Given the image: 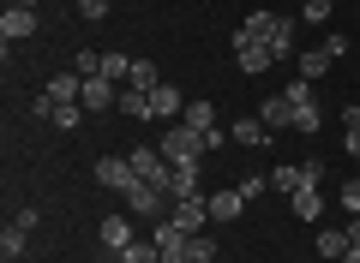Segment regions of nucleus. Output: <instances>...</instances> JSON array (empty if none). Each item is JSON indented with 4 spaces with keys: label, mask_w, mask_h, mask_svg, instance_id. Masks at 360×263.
I'll list each match as a JSON object with an SVG mask.
<instances>
[{
    "label": "nucleus",
    "mask_w": 360,
    "mask_h": 263,
    "mask_svg": "<svg viewBox=\"0 0 360 263\" xmlns=\"http://www.w3.org/2000/svg\"><path fill=\"white\" fill-rule=\"evenodd\" d=\"M186 239H193V234H186L174 215H162V222H156V251H162V263H180V257H186Z\"/></svg>",
    "instance_id": "6"
},
{
    "label": "nucleus",
    "mask_w": 360,
    "mask_h": 263,
    "mask_svg": "<svg viewBox=\"0 0 360 263\" xmlns=\"http://www.w3.org/2000/svg\"><path fill=\"white\" fill-rule=\"evenodd\" d=\"M103 78H115V84H120V78H132V54H115V48H108V54H103Z\"/></svg>",
    "instance_id": "28"
},
{
    "label": "nucleus",
    "mask_w": 360,
    "mask_h": 263,
    "mask_svg": "<svg viewBox=\"0 0 360 263\" xmlns=\"http://www.w3.org/2000/svg\"><path fill=\"white\" fill-rule=\"evenodd\" d=\"M342 215H360V180H342Z\"/></svg>",
    "instance_id": "33"
},
{
    "label": "nucleus",
    "mask_w": 360,
    "mask_h": 263,
    "mask_svg": "<svg viewBox=\"0 0 360 263\" xmlns=\"http://www.w3.org/2000/svg\"><path fill=\"white\" fill-rule=\"evenodd\" d=\"M54 126H60V132H78V126H84V108H78V102H60V108H54Z\"/></svg>",
    "instance_id": "30"
},
{
    "label": "nucleus",
    "mask_w": 360,
    "mask_h": 263,
    "mask_svg": "<svg viewBox=\"0 0 360 263\" xmlns=\"http://www.w3.org/2000/svg\"><path fill=\"white\" fill-rule=\"evenodd\" d=\"M127 84H132V90H144V96H150V90L162 84V78H156V66H150V60H132V78H127Z\"/></svg>",
    "instance_id": "25"
},
{
    "label": "nucleus",
    "mask_w": 360,
    "mask_h": 263,
    "mask_svg": "<svg viewBox=\"0 0 360 263\" xmlns=\"http://www.w3.org/2000/svg\"><path fill=\"white\" fill-rule=\"evenodd\" d=\"M162 198H168L162 186H150V180H139V186L127 191V215H156V210H162Z\"/></svg>",
    "instance_id": "11"
},
{
    "label": "nucleus",
    "mask_w": 360,
    "mask_h": 263,
    "mask_svg": "<svg viewBox=\"0 0 360 263\" xmlns=\"http://www.w3.org/2000/svg\"><path fill=\"white\" fill-rule=\"evenodd\" d=\"M300 180H307V186H319V180H324V162H319V156H307V162H300Z\"/></svg>",
    "instance_id": "35"
},
{
    "label": "nucleus",
    "mask_w": 360,
    "mask_h": 263,
    "mask_svg": "<svg viewBox=\"0 0 360 263\" xmlns=\"http://www.w3.org/2000/svg\"><path fill=\"white\" fill-rule=\"evenodd\" d=\"M168 215H174L186 234H205V222H210V198H205V191H198V198H174V210H168Z\"/></svg>",
    "instance_id": "8"
},
{
    "label": "nucleus",
    "mask_w": 360,
    "mask_h": 263,
    "mask_svg": "<svg viewBox=\"0 0 360 263\" xmlns=\"http://www.w3.org/2000/svg\"><path fill=\"white\" fill-rule=\"evenodd\" d=\"M198 191H205V156L174 162V174H168V198H198Z\"/></svg>",
    "instance_id": "3"
},
{
    "label": "nucleus",
    "mask_w": 360,
    "mask_h": 263,
    "mask_svg": "<svg viewBox=\"0 0 360 263\" xmlns=\"http://www.w3.org/2000/svg\"><path fill=\"white\" fill-rule=\"evenodd\" d=\"M270 25H276V13H264V6H258V13H246V25H240V30L264 42V36H270Z\"/></svg>",
    "instance_id": "29"
},
{
    "label": "nucleus",
    "mask_w": 360,
    "mask_h": 263,
    "mask_svg": "<svg viewBox=\"0 0 360 263\" xmlns=\"http://www.w3.org/2000/svg\"><path fill=\"white\" fill-rule=\"evenodd\" d=\"M258 120H264L270 132H295V102H288V96H270L264 108H258Z\"/></svg>",
    "instance_id": "13"
},
{
    "label": "nucleus",
    "mask_w": 360,
    "mask_h": 263,
    "mask_svg": "<svg viewBox=\"0 0 360 263\" xmlns=\"http://www.w3.org/2000/svg\"><path fill=\"white\" fill-rule=\"evenodd\" d=\"M103 245L115 251V257L132 245V215H108V222H103Z\"/></svg>",
    "instance_id": "17"
},
{
    "label": "nucleus",
    "mask_w": 360,
    "mask_h": 263,
    "mask_svg": "<svg viewBox=\"0 0 360 263\" xmlns=\"http://www.w3.org/2000/svg\"><path fill=\"white\" fill-rule=\"evenodd\" d=\"M180 263H217V239H210V234H193V239H186V257H180Z\"/></svg>",
    "instance_id": "23"
},
{
    "label": "nucleus",
    "mask_w": 360,
    "mask_h": 263,
    "mask_svg": "<svg viewBox=\"0 0 360 263\" xmlns=\"http://www.w3.org/2000/svg\"><path fill=\"white\" fill-rule=\"evenodd\" d=\"M229 138H234V144H246V150H264V144L276 138V132H270V126L258 120V114H246V120H234V126H229Z\"/></svg>",
    "instance_id": "10"
},
{
    "label": "nucleus",
    "mask_w": 360,
    "mask_h": 263,
    "mask_svg": "<svg viewBox=\"0 0 360 263\" xmlns=\"http://www.w3.org/2000/svg\"><path fill=\"white\" fill-rule=\"evenodd\" d=\"M120 263H162V251H156V239L144 245V239H132L127 251H120Z\"/></svg>",
    "instance_id": "27"
},
{
    "label": "nucleus",
    "mask_w": 360,
    "mask_h": 263,
    "mask_svg": "<svg viewBox=\"0 0 360 263\" xmlns=\"http://www.w3.org/2000/svg\"><path fill=\"white\" fill-rule=\"evenodd\" d=\"M156 150H162L168 162H186V156H205V138H198L186 120H174V126H162V132H156Z\"/></svg>",
    "instance_id": "1"
},
{
    "label": "nucleus",
    "mask_w": 360,
    "mask_h": 263,
    "mask_svg": "<svg viewBox=\"0 0 360 263\" xmlns=\"http://www.w3.org/2000/svg\"><path fill=\"white\" fill-rule=\"evenodd\" d=\"M78 18H90V25H96V18H108V0H78Z\"/></svg>",
    "instance_id": "34"
},
{
    "label": "nucleus",
    "mask_w": 360,
    "mask_h": 263,
    "mask_svg": "<svg viewBox=\"0 0 360 263\" xmlns=\"http://www.w3.org/2000/svg\"><path fill=\"white\" fill-rule=\"evenodd\" d=\"M330 13H336L330 0H307V6H300V18H307V25H330Z\"/></svg>",
    "instance_id": "31"
},
{
    "label": "nucleus",
    "mask_w": 360,
    "mask_h": 263,
    "mask_svg": "<svg viewBox=\"0 0 360 263\" xmlns=\"http://www.w3.org/2000/svg\"><path fill=\"white\" fill-rule=\"evenodd\" d=\"M115 108L127 114V120H150V96H144V90H132V84L120 90V102H115Z\"/></svg>",
    "instance_id": "21"
},
{
    "label": "nucleus",
    "mask_w": 360,
    "mask_h": 263,
    "mask_svg": "<svg viewBox=\"0 0 360 263\" xmlns=\"http://www.w3.org/2000/svg\"><path fill=\"white\" fill-rule=\"evenodd\" d=\"M342 144H348V162H360V126H348V132H342Z\"/></svg>",
    "instance_id": "38"
},
{
    "label": "nucleus",
    "mask_w": 360,
    "mask_h": 263,
    "mask_svg": "<svg viewBox=\"0 0 360 263\" xmlns=\"http://www.w3.org/2000/svg\"><path fill=\"white\" fill-rule=\"evenodd\" d=\"M25 245H30V227H0V257H6V263H18V257H25Z\"/></svg>",
    "instance_id": "18"
},
{
    "label": "nucleus",
    "mask_w": 360,
    "mask_h": 263,
    "mask_svg": "<svg viewBox=\"0 0 360 263\" xmlns=\"http://www.w3.org/2000/svg\"><path fill=\"white\" fill-rule=\"evenodd\" d=\"M240 186V198H258V191H270V174H246V180H234Z\"/></svg>",
    "instance_id": "32"
},
{
    "label": "nucleus",
    "mask_w": 360,
    "mask_h": 263,
    "mask_svg": "<svg viewBox=\"0 0 360 263\" xmlns=\"http://www.w3.org/2000/svg\"><path fill=\"white\" fill-rule=\"evenodd\" d=\"M288 210H295L300 222H319V215H324V191L319 186H300L295 198H288Z\"/></svg>",
    "instance_id": "16"
},
{
    "label": "nucleus",
    "mask_w": 360,
    "mask_h": 263,
    "mask_svg": "<svg viewBox=\"0 0 360 263\" xmlns=\"http://www.w3.org/2000/svg\"><path fill=\"white\" fill-rule=\"evenodd\" d=\"M42 90H49L54 102H78V90H84V78H78V72H54V78H49Z\"/></svg>",
    "instance_id": "20"
},
{
    "label": "nucleus",
    "mask_w": 360,
    "mask_h": 263,
    "mask_svg": "<svg viewBox=\"0 0 360 263\" xmlns=\"http://www.w3.org/2000/svg\"><path fill=\"white\" fill-rule=\"evenodd\" d=\"M180 114H186V96H180L174 84H156V90H150V120H162V126H174Z\"/></svg>",
    "instance_id": "9"
},
{
    "label": "nucleus",
    "mask_w": 360,
    "mask_h": 263,
    "mask_svg": "<svg viewBox=\"0 0 360 263\" xmlns=\"http://www.w3.org/2000/svg\"><path fill=\"white\" fill-rule=\"evenodd\" d=\"M13 6H37V0H13Z\"/></svg>",
    "instance_id": "42"
},
{
    "label": "nucleus",
    "mask_w": 360,
    "mask_h": 263,
    "mask_svg": "<svg viewBox=\"0 0 360 263\" xmlns=\"http://www.w3.org/2000/svg\"><path fill=\"white\" fill-rule=\"evenodd\" d=\"M72 72L78 78H103V54H96V48H78L72 54Z\"/></svg>",
    "instance_id": "24"
},
{
    "label": "nucleus",
    "mask_w": 360,
    "mask_h": 263,
    "mask_svg": "<svg viewBox=\"0 0 360 263\" xmlns=\"http://www.w3.org/2000/svg\"><path fill=\"white\" fill-rule=\"evenodd\" d=\"M0 36H6V48L25 42V36H37V6H6V13H0Z\"/></svg>",
    "instance_id": "7"
},
{
    "label": "nucleus",
    "mask_w": 360,
    "mask_h": 263,
    "mask_svg": "<svg viewBox=\"0 0 360 263\" xmlns=\"http://www.w3.org/2000/svg\"><path fill=\"white\" fill-rule=\"evenodd\" d=\"M222 144H229V126H210V132H205V156L222 150Z\"/></svg>",
    "instance_id": "36"
},
{
    "label": "nucleus",
    "mask_w": 360,
    "mask_h": 263,
    "mask_svg": "<svg viewBox=\"0 0 360 263\" xmlns=\"http://www.w3.org/2000/svg\"><path fill=\"white\" fill-rule=\"evenodd\" d=\"M342 126H360V102H348V108H342Z\"/></svg>",
    "instance_id": "39"
},
{
    "label": "nucleus",
    "mask_w": 360,
    "mask_h": 263,
    "mask_svg": "<svg viewBox=\"0 0 360 263\" xmlns=\"http://www.w3.org/2000/svg\"><path fill=\"white\" fill-rule=\"evenodd\" d=\"M348 245H360V215H348Z\"/></svg>",
    "instance_id": "40"
},
{
    "label": "nucleus",
    "mask_w": 360,
    "mask_h": 263,
    "mask_svg": "<svg viewBox=\"0 0 360 263\" xmlns=\"http://www.w3.org/2000/svg\"><path fill=\"white\" fill-rule=\"evenodd\" d=\"M319 48H324V54H330V60H342V54H348V36H324V42H319Z\"/></svg>",
    "instance_id": "37"
},
{
    "label": "nucleus",
    "mask_w": 360,
    "mask_h": 263,
    "mask_svg": "<svg viewBox=\"0 0 360 263\" xmlns=\"http://www.w3.org/2000/svg\"><path fill=\"white\" fill-rule=\"evenodd\" d=\"M342 263H360V245H348V251H342Z\"/></svg>",
    "instance_id": "41"
},
{
    "label": "nucleus",
    "mask_w": 360,
    "mask_h": 263,
    "mask_svg": "<svg viewBox=\"0 0 360 263\" xmlns=\"http://www.w3.org/2000/svg\"><path fill=\"white\" fill-rule=\"evenodd\" d=\"M180 120H186V126L198 132V138H205L210 126H217V108H210V102H186V114H180Z\"/></svg>",
    "instance_id": "22"
},
{
    "label": "nucleus",
    "mask_w": 360,
    "mask_h": 263,
    "mask_svg": "<svg viewBox=\"0 0 360 263\" xmlns=\"http://www.w3.org/2000/svg\"><path fill=\"white\" fill-rule=\"evenodd\" d=\"M115 102H120L115 78H84V90H78V108H84V114H108Z\"/></svg>",
    "instance_id": "5"
},
{
    "label": "nucleus",
    "mask_w": 360,
    "mask_h": 263,
    "mask_svg": "<svg viewBox=\"0 0 360 263\" xmlns=\"http://www.w3.org/2000/svg\"><path fill=\"white\" fill-rule=\"evenodd\" d=\"M234 60H240L246 78H258V72H270V66H276V54H270V42H258V36H246V30H234Z\"/></svg>",
    "instance_id": "2"
},
{
    "label": "nucleus",
    "mask_w": 360,
    "mask_h": 263,
    "mask_svg": "<svg viewBox=\"0 0 360 263\" xmlns=\"http://www.w3.org/2000/svg\"><path fill=\"white\" fill-rule=\"evenodd\" d=\"M240 210H246L240 186H229V191H210V222H240Z\"/></svg>",
    "instance_id": "14"
},
{
    "label": "nucleus",
    "mask_w": 360,
    "mask_h": 263,
    "mask_svg": "<svg viewBox=\"0 0 360 263\" xmlns=\"http://www.w3.org/2000/svg\"><path fill=\"white\" fill-rule=\"evenodd\" d=\"M270 54H276V60H288V54H295V42H300V25H295V18H283V13H276V25H270Z\"/></svg>",
    "instance_id": "12"
},
{
    "label": "nucleus",
    "mask_w": 360,
    "mask_h": 263,
    "mask_svg": "<svg viewBox=\"0 0 360 263\" xmlns=\"http://www.w3.org/2000/svg\"><path fill=\"white\" fill-rule=\"evenodd\" d=\"M300 186H307V180H300V162H283V168H270V191H283V198H295Z\"/></svg>",
    "instance_id": "19"
},
{
    "label": "nucleus",
    "mask_w": 360,
    "mask_h": 263,
    "mask_svg": "<svg viewBox=\"0 0 360 263\" xmlns=\"http://www.w3.org/2000/svg\"><path fill=\"white\" fill-rule=\"evenodd\" d=\"M96 186H108V191H120V198H127V191L139 186V174H132L127 156H103V162H96Z\"/></svg>",
    "instance_id": "4"
},
{
    "label": "nucleus",
    "mask_w": 360,
    "mask_h": 263,
    "mask_svg": "<svg viewBox=\"0 0 360 263\" xmlns=\"http://www.w3.org/2000/svg\"><path fill=\"white\" fill-rule=\"evenodd\" d=\"M295 66H300V72H295V78H307V84H319V78H324V72H330V66H336V60H330V54H324V48H300V54H295Z\"/></svg>",
    "instance_id": "15"
},
{
    "label": "nucleus",
    "mask_w": 360,
    "mask_h": 263,
    "mask_svg": "<svg viewBox=\"0 0 360 263\" xmlns=\"http://www.w3.org/2000/svg\"><path fill=\"white\" fill-rule=\"evenodd\" d=\"M342 251H348V234L342 227H324L319 234V257H342Z\"/></svg>",
    "instance_id": "26"
}]
</instances>
